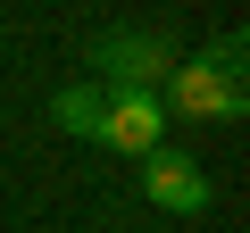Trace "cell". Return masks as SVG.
Instances as JSON below:
<instances>
[{
	"instance_id": "4",
	"label": "cell",
	"mask_w": 250,
	"mask_h": 233,
	"mask_svg": "<svg viewBox=\"0 0 250 233\" xmlns=\"http://www.w3.org/2000/svg\"><path fill=\"white\" fill-rule=\"evenodd\" d=\"M142 192H150L167 216H200V208H208V175H200V158H184V150H150V158H142Z\"/></svg>"
},
{
	"instance_id": "5",
	"label": "cell",
	"mask_w": 250,
	"mask_h": 233,
	"mask_svg": "<svg viewBox=\"0 0 250 233\" xmlns=\"http://www.w3.org/2000/svg\"><path fill=\"white\" fill-rule=\"evenodd\" d=\"M100 108H108V92H100V83H67V92L50 100V125H59V134H83V142H92Z\"/></svg>"
},
{
	"instance_id": "2",
	"label": "cell",
	"mask_w": 250,
	"mask_h": 233,
	"mask_svg": "<svg viewBox=\"0 0 250 233\" xmlns=\"http://www.w3.org/2000/svg\"><path fill=\"white\" fill-rule=\"evenodd\" d=\"M167 75H175V50H167L159 34H100V50H92V83H100V92L159 100Z\"/></svg>"
},
{
	"instance_id": "1",
	"label": "cell",
	"mask_w": 250,
	"mask_h": 233,
	"mask_svg": "<svg viewBox=\"0 0 250 233\" xmlns=\"http://www.w3.org/2000/svg\"><path fill=\"white\" fill-rule=\"evenodd\" d=\"M167 108L175 116H208V125H233L250 108V67H242V34L208 42L200 58H175L167 75Z\"/></svg>"
},
{
	"instance_id": "3",
	"label": "cell",
	"mask_w": 250,
	"mask_h": 233,
	"mask_svg": "<svg viewBox=\"0 0 250 233\" xmlns=\"http://www.w3.org/2000/svg\"><path fill=\"white\" fill-rule=\"evenodd\" d=\"M159 100H134V92H108V108H100V125H92V142L100 150H117V158H150L159 150Z\"/></svg>"
}]
</instances>
